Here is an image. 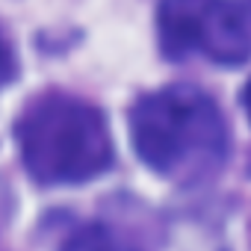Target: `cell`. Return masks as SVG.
Here are the masks:
<instances>
[{
    "label": "cell",
    "instance_id": "6da1fadb",
    "mask_svg": "<svg viewBox=\"0 0 251 251\" xmlns=\"http://www.w3.org/2000/svg\"><path fill=\"white\" fill-rule=\"evenodd\" d=\"M139 160L166 177H201L225 157V121L216 103L192 86H169L130 112Z\"/></svg>",
    "mask_w": 251,
    "mask_h": 251
},
{
    "label": "cell",
    "instance_id": "7a4b0ae2",
    "mask_svg": "<svg viewBox=\"0 0 251 251\" xmlns=\"http://www.w3.org/2000/svg\"><path fill=\"white\" fill-rule=\"evenodd\" d=\"M18 142L27 172L48 186L83 183L112 160L103 115L77 98L45 95L24 112Z\"/></svg>",
    "mask_w": 251,
    "mask_h": 251
},
{
    "label": "cell",
    "instance_id": "277c9868",
    "mask_svg": "<svg viewBox=\"0 0 251 251\" xmlns=\"http://www.w3.org/2000/svg\"><path fill=\"white\" fill-rule=\"evenodd\" d=\"M65 251H136V248H130L127 242H121L103 227H80L65 242Z\"/></svg>",
    "mask_w": 251,
    "mask_h": 251
},
{
    "label": "cell",
    "instance_id": "5b68a950",
    "mask_svg": "<svg viewBox=\"0 0 251 251\" xmlns=\"http://www.w3.org/2000/svg\"><path fill=\"white\" fill-rule=\"evenodd\" d=\"M9 77H12V53L3 45V39H0V86H3Z\"/></svg>",
    "mask_w": 251,
    "mask_h": 251
},
{
    "label": "cell",
    "instance_id": "3957f363",
    "mask_svg": "<svg viewBox=\"0 0 251 251\" xmlns=\"http://www.w3.org/2000/svg\"><path fill=\"white\" fill-rule=\"evenodd\" d=\"M160 36L172 56L189 50L236 65L251 56V0H163Z\"/></svg>",
    "mask_w": 251,
    "mask_h": 251
},
{
    "label": "cell",
    "instance_id": "8992f818",
    "mask_svg": "<svg viewBox=\"0 0 251 251\" xmlns=\"http://www.w3.org/2000/svg\"><path fill=\"white\" fill-rule=\"evenodd\" d=\"M242 106H245V112H248V118H251V80H248V86H245V92H242Z\"/></svg>",
    "mask_w": 251,
    "mask_h": 251
}]
</instances>
